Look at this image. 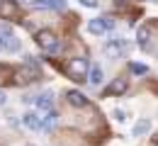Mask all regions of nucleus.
<instances>
[{"label":"nucleus","mask_w":158,"mask_h":146,"mask_svg":"<svg viewBox=\"0 0 158 146\" xmlns=\"http://www.w3.org/2000/svg\"><path fill=\"white\" fill-rule=\"evenodd\" d=\"M127 49H129V44L124 42L122 37H114V39L105 42V46H102V51H105L110 59H119V56H124V54H127Z\"/></svg>","instance_id":"obj_3"},{"label":"nucleus","mask_w":158,"mask_h":146,"mask_svg":"<svg viewBox=\"0 0 158 146\" xmlns=\"http://www.w3.org/2000/svg\"><path fill=\"white\" fill-rule=\"evenodd\" d=\"M2 2H5V0H2Z\"/></svg>","instance_id":"obj_25"},{"label":"nucleus","mask_w":158,"mask_h":146,"mask_svg":"<svg viewBox=\"0 0 158 146\" xmlns=\"http://www.w3.org/2000/svg\"><path fill=\"white\" fill-rule=\"evenodd\" d=\"M85 7H98V0H80Z\"/></svg>","instance_id":"obj_21"},{"label":"nucleus","mask_w":158,"mask_h":146,"mask_svg":"<svg viewBox=\"0 0 158 146\" xmlns=\"http://www.w3.org/2000/svg\"><path fill=\"white\" fill-rule=\"evenodd\" d=\"M129 68H131V73H136V76H146V73H148V66H143V63H129Z\"/></svg>","instance_id":"obj_17"},{"label":"nucleus","mask_w":158,"mask_h":146,"mask_svg":"<svg viewBox=\"0 0 158 146\" xmlns=\"http://www.w3.org/2000/svg\"><path fill=\"white\" fill-rule=\"evenodd\" d=\"M2 15H5V17L17 15V5H15V2H10V0H5V2H2Z\"/></svg>","instance_id":"obj_15"},{"label":"nucleus","mask_w":158,"mask_h":146,"mask_svg":"<svg viewBox=\"0 0 158 146\" xmlns=\"http://www.w3.org/2000/svg\"><path fill=\"white\" fill-rule=\"evenodd\" d=\"M114 119L124 122V119H127V112H124V110H114Z\"/></svg>","instance_id":"obj_20"},{"label":"nucleus","mask_w":158,"mask_h":146,"mask_svg":"<svg viewBox=\"0 0 158 146\" xmlns=\"http://www.w3.org/2000/svg\"><path fill=\"white\" fill-rule=\"evenodd\" d=\"M0 37H15V34H12V27L5 24V22H0Z\"/></svg>","instance_id":"obj_18"},{"label":"nucleus","mask_w":158,"mask_h":146,"mask_svg":"<svg viewBox=\"0 0 158 146\" xmlns=\"http://www.w3.org/2000/svg\"><path fill=\"white\" fill-rule=\"evenodd\" d=\"M46 10H63L66 7V0H44Z\"/></svg>","instance_id":"obj_16"},{"label":"nucleus","mask_w":158,"mask_h":146,"mask_svg":"<svg viewBox=\"0 0 158 146\" xmlns=\"http://www.w3.org/2000/svg\"><path fill=\"white\" fill-rule=\"evenodd\" d=\"M0 51L2 54H17L20 51V39H15V37H0Z\"/></svg>","instance_id":"obj_7"},{"label":"nucleus","mask_w":158,"mask_h":146,"mask_svg":"<svg viewBox=\"0 0 158 146\" xmlns=\"http://www.w3.org/2000/svg\"><path fill=\"white\" fill-rule=\"evenodd\" d=\"M41 129L39 131H51L54 127H56V122H59V115L54 112V110H49V112H41Z\"/></svg>","instance_id":"obj_6"},{"label":"nucleus","mask_w":158,"mask_h":146,"mask_svg":"<svg viewBox=\"0 0 158 146\" xmlns=\"http://www.w3.org/2000/svg\"><path fill=\"white\" fill-rule=\"evenodd\" d=\"M34 105L39 107L41 112H49V110H54V93L51 90H46V93H41L34 98Z\"/></svg>","instance_id":"obj_5"},{"label":"nucleus","mask_w":158,"mask_h":146,"mask_svg":"<svg viewBox=\"0 0 158 146\" xmlns=\"http://www.w3.org/2000/svg\"><path fill=\"white\" fill-rule=\"evenodd\" d=\"M88 68H90L88 59H71L68 66H66V71H68L71 78H76V81H85V78H88Z\"/></svg>","instance_id":"obj_2"},{"label":"nucleus","mask_w":158,"mask_h":146,"mask_svg":"<svg viewBox=\"0 0 158 146\" xmlns=\"http://www.w3.org/2000/svg\"><path fill=\"white\" fill-rule=\"evenodd\" d=\"M66 100H68V105H73V107H85L88 105V98L80 90H68L66 93Z\"/></svg>","instance_id":"obj_9"},{"label":"nucleus","mask_w":158,"mask_h":146,"mask_svg":"<svg viewBox=\"0 0 158 146\" xmlns=\"http://www.w3.org/2000/svg\"><path fill=\"white\" fill-rule=\"evenodd\" d=\"M88 32H90V34H98V37H102V34L107 32V29H105V22H102V17L88 22Z\"/></svg>","instance_id":"obj_12"},{"label":"nucleus","mask_w":158,"mask_h":146,"mask_svg":"<svg viewBox=\"0 0 158 146\" xmlns=\"http://www.w3.org/2000/svg\"><path fill=\"white\" fill-rule=\"evenodd\" d=\"M5 102H7V98H5V93L0 90V105H5Z\"/></svg>","instance_id":"obj_22"},{"label":"nucleus","mask_w":158,"mask_h":146,"mask_svg":"<svg viewBox=\"0 0 158 146\" xmlns=\"http://www.w3.org/2000/svg\"><path fill=\"white\" fill-rule=\"evenodd\" d=\"M88 81H90L93 85H100L102 81H105V73H102L100 66H90V68H88Z\"/></svg>","instance_id":"obj_11"},{"label":"nucleus","mask_w":158,"mask_h":146,"mask_svg":"<svg viewBox=\"0 0 158 146\" xmlns=\"http://www.w3.org/2000/svg\"><path fill=\"white\" fill-rule=\"evenodd\" d=\"M37 46L41 51L54 54V51H59V37L51 29H41V32H37Z\"/></svg>","instance_id":"obj_1"},{"label":"nucleus","mask_w":158,"mask_h":146,"mask_svg":"<svg viewBox=\"0 0 158 146\" xmlns=\"http://www.w3.org/2000/svg\"><path fill=\"white\" fill-rule=\"evenodd\" d=\"M41 76V68L39 63H24L20 68V83H32Z\"/></svg>","instance_id":"obj_4"},{"label":"nucleus","mask_w":158,"mask_h":146,"mask_svg":"<svg viewBox=\"0 0 158 146\" xmlns=\"http://www.w3.org/2000/svg\"><path fill=\"white\" fill-rule=\"evenodd\" d=\"M151 2H158V0H151Z\"/></svg>","instance_id":"obj_24"},{"label":"nucleus","mask_w":158,"mask_h":146,"mask_svg":"<svg viewBox=\"0 0 158 146\" xmlns=\"http://www.w3.org/2000/svg\"><path fill=\"white\" fill-rule=\"evenodd\" d=\"M102 22H105V29H107V32L114 29V20H112V17H102Z\"/></svg>","instance_id":"obj_19"},{"label":"nucleus","mask_w":158,"mask_h":146,"mask_svg":"<svg viewBox=\"0 0 158 146\" xmlns=\"http://www.w3.org/2000/svg\"><path fill=\"white\" fill-rule=\"evenodd\" d=\"M22 124L27 127V129H32V131H39L41 119H39V115H34V112H24L22 115Z\"/></svg>","instance_id":"obj_8"},{"label":"nucleus","mask_w":158,"mask_h":146,"mask_svg":"<svg viewBox=\"0 0 158 146\" xmlns=\"http://www.w3.org/2000/svg\"><path fill=\"white\" fill-rule=\"evenodd\" d=\"M17 2H29V0H17Z\"/></svg>","instance_id":"obj_23"},{"label":"nucleus","mask_w":158,"mask_h":146,"mask_svg":"<svg viewBox=\"0 0 158 146\" xmlns=\"http://www.w3.org/2000/svg\"><path fill=\"white\" fill-rule=\"evenodd\" d=\"M136 39H139V44H141L143 49H148V39H151V32H148V27H146V24H141V27H139Z\"/></svg>","instance_id":"obj_13"},{"label":"nucleus","mask_w":158,"mask_h":146,"mask_svg":"<svg viewBox=\"0 0 158 146\" xmlns=\"http://www.w3.org/2000/svg\"><path fill=\"white\" fill-rule=\"evenodd\" d=\"M151 129V122L148 119H139L136 124H134V136H141V134H146Z\"/></svg>","instance_id":"obj_14"},{"label":"nucleus","mask_w":158,"mask_h":146,"mask_svg":"<svg viewBox=\"0 0 158 146\" xmlns=\"http://www.w3.org/2000/svg\"><path fill=\"white\" fill-rule=\"evenodd\" d=\"M127 88H129V83L124 78H114L107 88V95H122V93H127Z\"/></svg>","instance_id":"obj_10"}]
</instances>
